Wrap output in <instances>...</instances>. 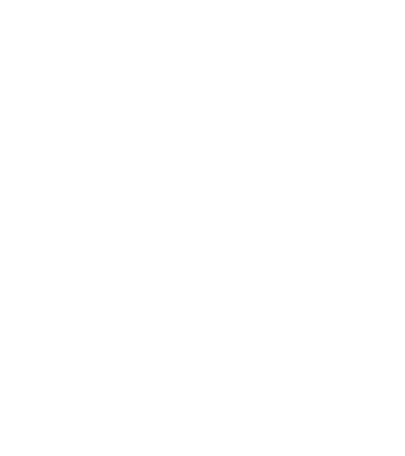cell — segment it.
I'll return each instance as SVG.
<instances>
[]
</instances>
